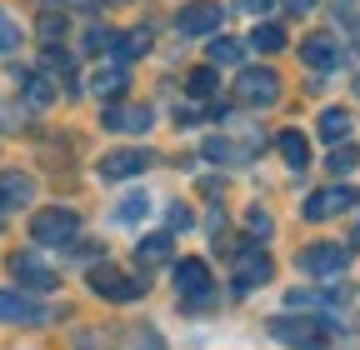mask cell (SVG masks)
Here are the masks:
<instances>
[{"mask_svg":"<svg viewBox=\"0 0 360 350\" xmlns=\"http://www.w3.org/2000/svg\"><path fill=\"white\" fill-rule=\"evenodd\" d=\"M101 255H105L101 245H80V250H75V260H80V266H101Z\"/></svg>","mask_w":360,"mask_h":350,"instance_id":"obj_34","label":"cell"},{"mask_svg":"<svg viewBox=\"0 0 360 350\" xmlns=\"http://www.w3.org/2000/svg\"><path fill=\"white\" fill-rule=\"evenodd\" d=\"M60 35H65V15H56V11L40 15V40H45V46H56Z\"/></svg>","mask_w":360,"mask_h":350,"instance_id":"obj_30","label":"cell"},{"mask_svg":"<svg viewBox=\"0 0 360 350\" xmlns=\"http://www.w3.org/2000/svg\"><path fill=\"white\" fill-rule=\"evenodd\" d=\"M90 290H96V295H105V300H115V305H125V300H141V280H135V276H125V271H115V266H105V260H101V266H90Z\"/></svg>","mask_w":360,"mask_h":350,"instance_id":"obj_5","label":"cell"},{"mask_svg":"<svg viewBox=\"0 0 360 350\" xmlns=\"http://www.w3.org/2000/svg\"><path fill=\"white\" fill-rule=\"evenodd\" d=\"M150 165H155L150 150L130 145V150H110V155H101V160H96V175H101V181H125V175H141V170H150Z\"/></svg>","mask_w":360,"mask_h":350,"instance_id":"obj_8","label":"cell"},{"mask_svg":"<svg viewBox=\"0 0 360 350\" xmlns=\"http://www.w3.org/2000/svg\"><path fill=\"white\" fill-rule=\"evenodd\" d=\"M285 11H290V15H310V11H315V0H285Z\"/></svg>","mask_w":360,"mask_h":350,"instance_id":"obj_36","label":"cell"},{"mask_svg":"<svg viewBox=\"0 0 360 350\" xmlns=\"http://www.w3.org/2000/svg\"><path fill=\"white\" fill-rule=\"evenodd\" d=\"M20 51V25L11 11H0V56H15Z\"/></svg>","mask_w":360,"mask_h":350,"instance_id":"obj_27","label":"cell"},{"mask_svg":"<svg viewBox=\"0 0 360 350\" xmlns=\"http://www.w3.org/2000/svg\"><path fill=\"white\" fill-rule=\"evenodd\" d=\"M45 65H51V70H60V75H65V70H70V56H65L60 46H45Z\"/></svg>","mask_w":360,"mask_h":350,"instance_id":"obj_32","label":"cell"},{"mask_svg":"<svg viewBox=\"0 0 360 350\" xmlns=\"http://www.w3.org/2000/svg\"><path fill=\"white\" fill-rule=\"evenodd\" d=\"M150 125H155L150 105H110L105 110V130H115V136H146Z\"/></svg>","mask_w":360,"mask_h":350,"instance_id":"obj_14","label":"cell"},{"mask_svg":"<svg viewBox=\"0 0 360 350\" xmlns=\"http://www.w3.org/2000/svg\"><path fill=\"white\" fill-rule=\"evenodd\" d=\"M165 215H170V231H191V210L180 205V200H175V205H170Z\"/></svg>","mask_w":360,"mask_h":350,"instance_id":"obj_33","label":"cell"},{"mask_svg":"<svg viewBox=\"0 0 360 350\" xmlns=\"http://www.w3.org/2000/svg\"><path fill=\"white\" fill-rule=\"evenodd\" d=\"M270 335H276L281 345H290V350H326V340H330V330L321 325V320H310V316H276L270 320Z\"/></svg>","mask_w":360,"mask_h":350,"instance_id":"obj_1","label":"cell"},{"mask_svg":"<svg viewBox=\"0 0 360 350\" xmlns=\"http://www.w3.org/2000/svg\"><path fill=\"white\" fill-rule=\"evenodd\" d=\"M215 65H236V60H245V40H231V35H220V40H210V51H205Z\"/></svg>","mask_w":360,"mask_h":350,"instance_id":"obj_24","label":"cell"},{"mask_svg":"<svg viewBox=\"0 0 360 350\" xmlns=\"http://www.w3.org/2000/svg\"><path fill=\"white\" fill-rule=\"evenodd\" d=\"M51 6H75V11H96L101 0H51Z\"/></svg>","mask_w":360,"mask_h":350,"instance_id":"obj_37","label":"cell"},{"mask_svg":"<svg viewBox=\"0 0 360 350\" xmlns=\"http://www.w3.org/2000/svg\"><path fill=\"white\" fill-rule=\"evenodd\" d=\"M30 235H35L40 245H75V235H80V215L65 210V205H51V210H40L35 221H30Z\"/></svg>","mask_w":360,"mask_h":350,"instance_id":"obj_3","label":"cell"},{"mask_svg":"<svg viewBox=\"0 0 360 350\" xmlns=\"http://www.w3.org/2000/svg\"><path fill=\"white\" fill-rule=\"evenodd\" d=\"M85 91L101 96V101H115V96L130 91V70H125V65H101V70L85 75Z\"/></svg>","mask_w":360,"mask_h":350,"instance_id":"obj_16","label":"cell"},{"mask_svg":"<svg viewBox=\"0 0 360 350\" xmlns=\"http://www.w3.org/2000/svg\"><path fill=\"white\" fill-rule=\"evenodd\" d=\"M45 316L51 311H45L40 300H30L25 290H0V320L6 325H40Z\"/></svg>","mask_w":360,"mask_h":350,"instance_id":"obj_13","label":"cell"},{"mask_svg":"<svg viewBox=\"0 0 360 350\" xmlns=\"http://www.w3.org/2000/svg\"><path fill=\"white\" fill-rule=\"evenodd\" d=\"M11 276L25 285V290H35V295H51V290H60V276L45 266L40 255H30V250H20V255H11Z\"/></svg>","mask_w":360,"mask_h":350,"instance_id":"obj_6","label":"cell"},{"mask_svg":"<svg viewBox=\"0 0 360 350\" xmlns=\"http://www.w3.org/2000/svg\"><path fill=\"white\" fill-rule=\"evenodd\" d=\"M150 40H155V30H150V25H135V30H125V35H110V56H115V65L141 60V56L150 51Z\"/></svg>","mask_w":360,"mask_h":350,"instance_id":"obj_17","label":"cell"},{"mask_svg":"<svg viewBox=\"0 0 360 350\" xmlns=\"http://www.w3.org/2000/svg\"><path fill=\"white\" fill-rule=\"evenodd\" d=\"M355 165H360V145H350V141H340V145L326 155V170H330V175H350Z\"/></svg>","mask_w":360,"mask_h":350,"instance_id":"obj_23","label":"cell"},{"mask_svg":"<svg viewBox=\"0 0 360 350\" xmlns=\"http://www.w3.org/2000/svg\"><path fill=\"white\" fill-rule=\"evenodd\" d=\"M35 200V181L25 170H6L0 175V215L6 210H20V205H30Z\"/></svg>","mask_w":360,"mask_h":350,"instance_id":"obj_18","label":"cell"},{"mask_svg":"<svg viewBox=\"0 0 360 350\" xmlns=\"http://www.w3.org/2000/svg\"><path fill=\"white\" fill-rule=\"evenodd\" d=\"M315 130H321V141H330V145H340V141H350V110H321V120H315Z\"/></svg>","mask_w":360,"mask_h":350,"instance_id":"obj_20","label":"cell"},{"mask_svg":"<svg viewBox=\"0 0 360 350\" xmlns=\"http://www.w3.org/2000/svg\"><path fill=\"white\" fill-rule=\"evenodd\" d=\"M240 11H250V15H270V11H276V0H240Z\"/></svg>","mask_w":360,"mask_h":350,"instance_id":"obj_35","label":"cell"},{"mask_svg":"<svg viewBox=\"0 0 360 350\" xmlns=\"http://www.w3.org/2000/svg\"><path fill=\"white\" fill-rule=\"evenodd\" d=\"M245 226H250V235H260V240H265L270 231H276V221H270L265 210H245Z\"/></svg>","mask_w":360,"mask_h":350,"instance_id":"obj_31","label":"cell"},{"mask_svg":"<svg viewBox=\"0 0 360 350\" xmlns=\"http://www.w3.org/2000/svg\"><path fill=\"white\" fill-rule=\"evenodd\" d=\"M250 51H265V56H270V51H285V30L270 25V20L255 25V30H250Z\"/></svg>","mask_w":360,"mask_h":350,"instance_id":"obj_25","label":"cell"},{"mask_svg":"<svg viewBox=\"0 0 360 350\" xmlns=\"http://www.w3.org/2000/svg\"><path fill=\"white\" fill-rule=\"evenodd\" d=\"M350 240H355V245H360V221H355V235H350Z\"/></svg>","mask_w":360,"mask_h":350,"instance_id":"obj_38","label":"cell"},{"mask_svg":"<svg viewBox=\"0 0 360 350\" xmlns=\"http://www.w3.org/2000/svg\"><path fill=\"white\" fill-rule=\"evenodd\" d=\"M220 20H225V11L215 6V0H191V6L175 15V30L180 35H215Z\"/></svg>","mask_w":360,"mask_h":350,"instance_id":"obj_11","label":"cell"},{"mask_svg":"<svg viewBox=\"0 0 360 350\" xmlns=\"http://www.w3.org/2000/svg\"><path fill=\"white\" fill-rule=\"evenodd\" d=\"M355 205H360V195H355L350 186H326V190L305 195V221H330V215L355 210Z\"/></svg>","mask_w":360,"mask_h":350,"instance_id":"obj_10","label":"cell"},{"mask_svg":"<svg viewBox=\"0 0 360 350\" xmlns=\"http://www.w3.org/2000/svg\"><path fill=\"white\" fill-rule=\"evenodd\" d=\"M146 210H150V195H146V190H130L110 215H115V226H141V221H146Z\"/></svg>","mask_w":360,"mask_h":350,"instance_id":"obj_22","label":"cell"},{"mask_svg":"<svg viewBox=\"0 0 360 350\" xmlns=\"http://www.w3.org/2000/svg\"><path fill=\"white\" fill-rule=\"evenodd\" d=\"M175 290L186 295L191 311H195L200 300L210 305V295H215V290H210V266H205V260H195V255H191V260H180V266H175Z\"/></svg>","mask_w":360,"mask_h":350,"instance_id":"obj_7","label":"cell"},{"mask_svg":"<svg viewBox=\"0 0 360 350\" xmlns=\"http://www.w3.org/2000/svg\"><path fill=\"white\" fill-rule=\"evenodd\" d=\"M270 276H276V266H270V255L265 250H240L236 255V276H231V290L245 295V290H260Z\"/></svg>","mask_w":360,"mask_h":350,"instance_id":"obj_9","label":"cell"},{"mask_svg":"<svg viewBox=\"0 0 360 350\" xmlns=\"http://www.w3.org/2000/svg\"><path fill=\"white\" fill-rule=\"evenodd\" d=\"M236 96H240V105L265 110V105L281 101V75L265 70V65H250V70H240V80H236Z\"/></svg>","mask_w":360,"mask_h":350,"instance_id":"obj_4","label":"cell"},{"mask_svg":"<svg viewBox=\"0 0 360 350\" xmlns=\"http://www.w3.org/2000/svg\"><path fill=\"white\" fill-rule=\"evenodd\" d=\"M276 145H281V160H285L295 175L310 165V145H305V136H300V130H281V136H276Z\"/></svg>","mask_w":360,"mask_h":350,"instance_id":"obj_19","label":"cell"},{"mask_svg":"<svg viewBox=\"0 0 360 350\" xmlns=\"http://www.w3.org/2000/svg\"><path fill=\"white\" fill-rule=\"evenodd\" d=\"M300 60H305L310 70H335V65H340V40L326 35V30L305 35V40H300Z\"/></svg>","mask_w":360,"mask_h":350,"instance_id":"obj_15","label":"cell"},{"mask_svg":"<svg viewBox=\"0 0 360 350\" xmlns=\"http://www.w3.org/2000/svg\"><path fill=\"white\" fill-rule=\"evenodd\" d=\"M56 101V80L51 75H25V105H51Z\"/></svg>","mask_w":360,"mask_h":350,"instance_id":"obj_26","label":"cell"},{"mask_svg":"<svg viewBox=\"0 0 360 350\" xmlns=\"http://www.w3.org/2000/svg\"><path fill=\"white\" fill-rule=\"evenodd\" d=\"M135 260H141L146 271L165 266V260H170V235H165V231H160V235H146L141 245H135Z\"/></svg>","mask_w":360,"mask_h":350,"instance_id":"obj_21","label":"cell"},{"mask_svg":"<svg viewBox=\"0 0 360 350\" xmlns=\"http://www.w3.org/2000/svg\"><path fill=\"white\" fill-rule=\"evenodd\" d=\"M186 85H191V96H195V101H210V96H215V70H210V65H200V70H191V80H186Z\"/></svg>","mask_w":360,"mask_h":350,"instance_id":"obj_28","label":"cell"},{"mask_svg":"<svg viewBox=\"0 0 360 350\" xmlns=\"http://www.w3.org/2000/svg\"><path fill=\"white\" fill-rule=\"evenodd\" d=\"M345 266H350L345 245H310V250H300V271H305V276L330 280V276H340Z\"/></svg>","mask_w":360,"mask_h":350,"instance_id":"obj_12","label":"cell"},{"mask_svg":"<svg viewBox=\"0 0 360 350\" xmlns=\"http://www.w3.org/2000/svg\"><path fill=\"white\" fill-rule=\"evenodd\" d=\"M265 150V136L255 125H245V130H231V136H210L205 141V155L210 160H225V165H240V160H255Z\"/></svg>","mask_w":360,"mask_h":350,"instance_id":"obj_2","label":"cell"},{"mask_svg":"<svg viewBox=\"0 0 360 350\" xmlns=\"http://www.w3.org/2000/svg\"><path fill=\"white\" fill-rule=\"evenodd\" d=\"M80 51H85V56H101V51H110V30H101V25H90V30L80 35Z\"/></svg>","mask_w":360,"mask_h":350,"instance_id":"obj_29","label":"cell"}]
</instances>
